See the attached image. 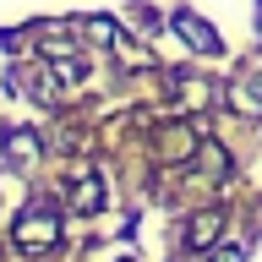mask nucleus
I'll return each instance as SVG.
<instances>
[{
    "instance_id": "1",
    "label": "nucleus",
    "mask_w": 262,
    "mask_h": 262,
    "mask_svg": "<svg viewBox=\"0 0 262 262\" xmlns=\"http://www.w3.org/2000/svg\"><path fill=\"white\" fill-rule=\"evenodd\" d=\"M55 235H60L55 213H38V208H28L22 219H16V246H22V251H49V246H55Z\"/></svg>"
},
{
    "instance_id": "2",
    "label": "nucleus",
    "mask_w": 262,
    "mask_h": 262,
    "mask_svg": "<svg viewBox=\"0 0 262 262\" xmlns=\"http://www.w3.org/2000/svg\"><path fill=\"white\" fill-rule=\"evenodd\" d=\"M175 28L186 33V38H191L196 49H208V55L219 49V33H213V28H202V16H191V11H175Z\"/></svg>"
},
{
    "instance_id": "3",
    "label": "nucleus",
    "mask_w": 262,
    "mask_h": 262,
    "mask_svg": "<svg viewBox=\"0 0 262 262\" xmlns=\"http://www.w3.org/2000/svg\"><path fill=\"white\" fill-rule=\"evenodd\" d=\"M213 235H219V213H196L191 224H186V246H191V251H208Z\"/></svg>"
},
{
    "instance_id": "4",
    "label": "nucleus",
    "mask_w": 262,
    "mask_h": 262,
    "mask_svg": "<svg viewBox=\"0 0 262 262\" xmlns=\"http://www.w3.org/2000/svg\"><path fill=\"white\" fill-rule=\"evenodd\" d=\"M77 208H82V213H98V208H104V191H98V180H82V186H77Z\"/></svg>"
},
{
    "instance_id": "5",
    "label": "nucleus",
    "mask_w": 262,
    "mask_h": 262,
    "mask_svg": "<svg viewBox=\"0 0 262 262\" xmlns=\"http://www.w3.org/2000/svg\"><path fill=\"white\" fill-rule=\"evenodd\" d=\"M213 262H246V251H241V246H219V251H213Z\"/></svg>"
}]
</instances>
